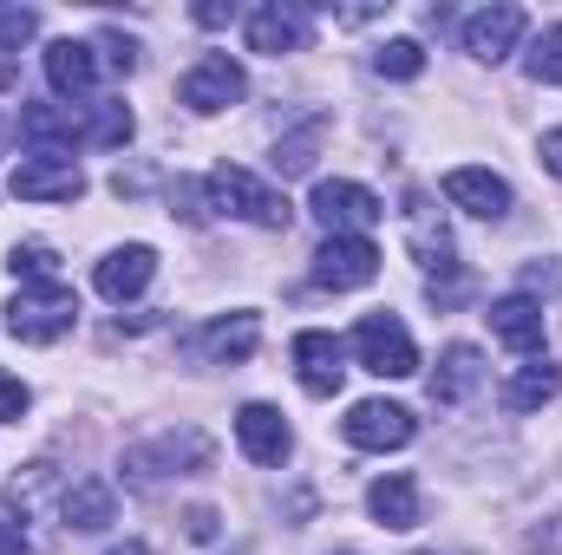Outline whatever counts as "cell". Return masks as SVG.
Returning <instances> with one entry per match:
<instances>
[{
    "label": "cell",
    "instance_id": "1",
    "mask_svg": "<svg viewBox=\"0 0 562 555\" xmlns=\"http://www.w3.org/2000/svg\"><path fill=\"white\" fill-rule=\"evenodd\" d=\"M72 320H79V294H72L66 281L20 287V294L7 301V333L26 340V347H53V340H66Z\"/></svg>",
    "mask_w": 562,
    "mask_h": 555
},
{
    "label": "cell",
    "instance_id": "2",
    "mask_svg": "<svg viewBox=\"0 0 562 555\" xmlns=\"http://www.w3.org/2000/svg\"><path fill=\"white\" fill-rule=\"evenodd\" d=\"M210 203L223 209V216H243V223H256V229H288V196L281 190H269L256 170H243V163H216L210 170Z\"/></svg>",
    "mask_w": 562,
    "mask_h": 555
},
{
    "label": "cell",
    "instance_id": "3",
    "mask_svg": "<svg viewBox=\"0 0 562 555\" xmlns=\"http://www.w3.org/2000/svg\"><path fill=\"white\" fill-rule=\"evenodd\" d=\"M353 353H360V366L380 373V380H413V373H419V347H413V333H406L400 314H367V320L353 327Z\"/></svg>",
    "mask_w": 562,
    "mask_h": 555
},
{
    "label": "cell",
    "instance_id": "4",
    "mask_svg": "<svg viewBox=\"0 0 562 555\" xmlns=\"http://www.w3.org/2000/svg\"><path fill=\"white\" fill-rule=\"evenodd\" d=\"M307 209H314V223L327 236H360V229H373L386 216V203L367 183H347V177H321L314 196H307Z\"/></svg>",
    "mask_w": 562,
    "mask_h": 555
},
{
    "label": "cell",
    "instance_id": "5",
    "mask_svg": "<svg viewBox=\"0 0 562 555\" xmlns=\"http://www.w3.org/2000/svg\"><path fill=\"white\" fill-rule=\"evenodd\" d=\"M340 431H347L353 451H400V444H413L419 418L406 406H393V399H360L353 412L340 418Z\"/></svg>",
    "mask_w": 562,
    "mask_h": 555
},
{
    "label": "cell",
    "instance_id": "6",
    "mask_svg": "<svg viewBox=\"0 0 562 555\" xmlns=\"http://www.w3.org/2000/svg\"><path fill=\"white\" fill-rule=\"evenodd\" d=\"M203 464H210V438H203L196 424L164 431L157 444H138V451L125 457L132 477H190V471H203Z\"/></svg>",
    "mask_w": 562,
    "mask_h": 555
},
{
    "label": "cell",
    "instance_id": "7",
    "mask_svg": "<svg viewBox=\"0 0 562 555\" xmlns=\"http://www.w3.org/2000/svg\"><path fill=\"white\" fill-rule=\"evenodd\" d=\"M243 92H249V79H243V66H236L229 53H203V59L183 72V86H177V99H183L190 112H229Z\"/></svg>",
    "mask_w": 562,
    "mask_h": 555
},
{
    "label": "cell",
    "instance_id": "8",
    "mask_svg": "<svg viewBox=\"0 0 562 555\" xmlns=\"http://www.w3.org/2000/svg\"><path fill=\"white\" fill-rule=\"evenodd\" d=\"M13 196L20 203H79L86 170L72 157H26V163H13Z\"/></svg>",
    "mask_w": 562,
    "mask_h": 555
},
{
    "label": "cell",
    "instance_id": "9",
    "mask_svg": "<svg viewBox=\"0 0 562 555\" xmlns=\"http://www.w3.org/2000/svg\"><path fill=\"white\" fill-rule=\"evenodd\" d=\"M294 373H301V393L307 399H334L340 380H347V347L334 333L307 327V333H294Z\"/></svg>",
    "mask_w": 562,
    "mask_h": 555
},
{
    "label": "cell",
    "instance_id": "10",
    "mask_svg": "<svg viewBox=\"0 0 562 555\" xmlns=\"http://www.w3.org/2000/svg\"><path fill=\"white\" fill-rule=\"evenodd\" d=\"M373 275H380V249H373L367 236H327V242H321V256H314V281H321V287H334V294L367 287Z\"/></svg>",
    "mask_w": 562,
    "mask_h": 555
},
{
    "label": "cell",
    "instance_id": "11",
    "mask_svg": "<svg viewBox=\"0 0 562 555\" xmlns=\"http://www.w3.org/2000/svg\"><path fill=\"white\" fill-rule=\"evenodd\" d=\"M445 203H458L464 216H484V223H504L510 216V183L497 170H477V163H458L445 170Z\"/></svg>",
    "mask_w": 562,
    "mask_h": 555
},
{
    "label": "cell",
    "instance_id": "12",
    "mask_svg": "<svg viewBox=\"0 0 562 555\" xmlns=\"http://www.w3.org/2000/svg\"><path fill=\"white\" fill-rule=\"evenodd\" d=\"M524 26H530V13H524V7H484V13H471V20H464V53H471V59H484V66H497V59H510V53H517Z\"/></svg>",
    "mask_w": 562,
    "mask_h": 555
},
{
    "label": "cell",
    "instance_id": "13",
    "mask_svg": "<svg viewBox=\"0 0 562 555\" xmlns=\"http://www.w3.org/2000/svg\"><path fill=\"white\" fill-rule=\"evenodd\" d=\"M157 275V249H144V242H125V249H112L99 269H92V287L105 294V301H138L144 287Z\"/></svg>",
    "mask_w": 562,
    "mask_h": 555
},
{
    "label": "cell",
    "instance_id": "14",
    "mask_svg": "<svg viewBox=\"0 0 562 555\" xmlns=\"http://www.w3.org/2000/svg\"><path fill=\"white\" fill-rule=\"evenodd\" d=\"M236 444L256 457V464H288V451H294V438H288V418L276 412V406H243L236 412Z\"/></svg>",
    "mask_w": 562,
    "mask_h": 555
},
{
    "label": "cell",
    "instance_id": "15",
    "mask_svg": "<svg viewBox=\"0 0 562 555\" xmlns=\"http://www.w3.org/2000/svg\"><path fill=\"white\" fill-rule=\"evenodd\" d=\"M249 46L269 53V59L301 53V46H307V13H301V7H281V0L256 7V13H249Z\"/></svg>",
    "mask_w": 562,
    "mask_h": 555
},
{
    "label": "cell",
    "instance_id": "16",
    "mask_svg": "<svg viewBox=\"0 0 562 555\" xmlns=\"http://www.w3.org/2000/svg\"><path fill=\"white\" fill-rule=\"evenodd\" d=\"M491 333L517 353H543V307L530 294H504V301H491Z\"/></svg>",
    "mask_w": 562,
    "mask_h": 555
},
{
    "label": "cell",
    "instance_id": "17",
    "mask_svg": "<svg viewBox=\"0 0 562 555\" xmlns=\"http://www.w3.org/2000/svg\"><path fill=\"white\" fill-rule=\"evenodd\" d=\"M484 386V353L477 347H445V360H438V373H431V406H464L471 393Z\"/></svg>",
    "mask_w": 562,
    "mask_h": 555
},
{
    "label": "cell",
    "instance_id": "18",
    "mask_svg": "<svg viewBox=\"0 0 562 555\" xmlns=\"http://www.w3.org/2000/svg\"><path fill=\"white\" fill-rule=\"evenodd\" d=\"M46 79H53L59 99H86L92 79H99L92 46H86V39H53V46H46Z\"/></svg>",
    "mask_w": 562,
    "mask_h": 555
},
{
    "label": "cell",
    "instance_id": "19",
    "mask_svg": "<svg viewBox=\"0 0 562 555\" xmlns=\"http://www.w3.org/2000/svg\"><path fill=\"white\" fill-rule=\"evenodd\" d=\"M367 510L380 517V530H419V484L406 471H386V477H373Z\"/></svg>",
    "mask_w": 562,
    "mask_h": 555
},
{
    "label": "cell",
    "instance_id": "20",
    "mask_svg": "<svg viewBox=\"0 0 562 555\" xmlns=\"http://www.w3.org/2000/svg\"><path fill=\"white\" fill-rule=\"evenodd\" d=\"M112 510H119V497H112V484H99V477H86V484H72V490L59 497V517H66V530H79V536L105 530Z\"/></svg>",
    "mask_w": 562,
    "mask_h": 555
},
{
    "label": "cell",
    "instance_id": "21",
    "mask_svg": "<svg viewBox=\"0 0 562 555\" xmlns=\"http://www.w3.org/2000/svg\"><path fill=\"white\" fill-rule=\"evenodd\" d=\"M20 138L33 144L40 157H53V150H72L86 132H79L59 105H20Z\"/></svg>",
    "mask_w": 562,
    "mask_h": 555
},
{
    "label": "cell",
    "instance_id": "22",
    "mask_svg": "<svg viewBox=\"0 0 562 555\" xmlns=\"http://www.w3.org/2000/svg\"><path fill=\"white\" fill-rule=\"evenodd\" d=\"M557 393H562V366H550V360H530V366H517V373H510L504 406H510V412H543Z\"/></svg>",
    "mask_w": 562,
    "mask_h": 555
},
{
    "label": "cell",
    "instance_id": "23",
    "mask_svg": "<svg viewBox=\"0 0 562 555\" xmlns=\"http://www.w3.org/2000/svg\"><path fill=\"white\" fill-rule=\"evenodd\" d=\"M256 340H262V320H256V314H229V320H216V327L203 333V353L236 366V360H249V353H256Z\"/></svg>",
    "mask_w": 562,
    "mask_h": 555
},
{
    "label": "cell",
    "instance_id": "24",
    "mask_svg": "<svg viewBox=\"0 0 562 555\" xmlns=\"http://www.w3.org/2000/svg\"><path fill=\"white\" fill-rule=\"evenodd\" d=\"M321 138H327V118H307L294 138L276 144V170H281V177H301V170H314V150H321Z\"/></svg>",
    "mask_w": 562,
    "mask_h": 555
},
{
    "label": "cell",
    "instance_id": "25",
    "mask_svg": "<svg viewBox=\"0 0 562 555\" xmlns=\"http://www.w3.org/2000/svg\"><path fill=\"white\" fill-rule=\"evenodd\" d=\"M373 72H380V79H419L425 72V46L419 39H386V46L373 53Z\"/></svg>",
    "mask_w": 562,
    "mask_h": 555
},
{
    "label": "cell",
    "instance_id": "26",
    "mask_svg": "<svg viewBox=\"0 0 562 555\" xmlns=\"http://www.w3.org/2000/svg\"><path fill=\"white\" fill-rule=\"evenodd\" d=\"M7 269H13V275L26 281V287H40V281H59V256H53L46 242H13Z\"/></svg>",
    "mask_w": 562,
    "mask_h": 555
},
{
    "label": "cell",
    "instance_id": "27",
    "mask_svg": "<svg viewBox=\"0 0 562 555\" xmlns=\"http://www.w3.org/2000/svg\"><path fill=\"white\" fill-rule=\"evenodd\" d=\"M79 144H92V150H119V144H132V112H125V105H99V118L86 125V138Z\"/></svg>",
    "mask_w": 562,
    "mask_h": 555
},
{
    "label": "cell",
    "instance_id": "28",
    "mask_svg": "<svg viewBox=\"0 0 562 555\" xmlns=\"http://www.w3.org/2000/svg\"><path fill=\"white\" fill-rule=\"evenodd\" d=\"M530 79L537 86H562V26H543V39L530 46Z\"/></svg>",
    "mask_w": 562,
    "mask_h": 555
},
{
    "label": "cell",
    "instance_id": "29",
    "mask_svg": "<svg viewBox=\"0 0 562 555\" xmlns=\"http://www.w3.org/2000/svg\"><path fill=\"white\" fill-rule=\"evenodd\" d=\"M26 406H33V393H26L13 373H0V424H20V418H26Z\"/></svg>",
    "mask_w": 562,
    "mask_h": 555
},
{
    "label": "cell",
    "instance_id": "30",
    "mask_svg": "<svg viewBox=\"0 0 562 555\" xmlns=\"http://www.w3.org/2000/svg\"><path fill=\"white\" fill-rule=\"evenodd\" d=\"M99 46H105V59H112V72H138V46H132L125 33H99Z\"/></svg>",
    "mask_w": 562,
    "mask_h": 555
},
{
    "label": "cell",
    "instance_id": "31",
    "mask_svg": "<svg viewBox=\"0 0 562 555\" xmlns=\"http://www.w3.org/2000/svg\"><path fill=\"white\" fill-rule=\"evenodd\" d=\"M170 216L203 223V190H196V183H177V190H170Z\"/></svg>",
    "mask_w": 562,
    "mask_h": 555
},
{
    "label": "cell",
    "instance_id": "32",
    "mask_svg": "<svg viewBox=\"0 0 562 555\" xmlns=\"http://www.w3.org/2000/svg\"><path fill=\"white\" fill-rule=\"evenodd\" d=\"M0 555H26V530L13 517H0Z\"/></svg>",
    "mask_w": 562,
    "mask_h": 555
},
{
    "label": "cell",
    "instance_id": "33",
    "mask_svg": "<svg viewBox=\"0 0 562 555\" xmlns=\"http://www.w3.org/2000/svg\"><path fill=\"white\" fill-rule=\"evenodd\" d=\"M190 536L210 543V536H216V510H190Z\"/></svg>",
    "mask_w": 562,
    "mask_h": 555
},
{
    "label": "cell",
    "instance_id": "34",
    "mask_svg": "<svg viewBox=\"0 0 562 555\" xmlns=\"http://www.w3.org/2000/svg\"><path fill=\"white\" fill-rule=\"evenodd\" d=\"M537 555H562V517L550 530H537Z\"/></svg>",
    "mask_w": 562,
    "mask_h": 555
},
{
    "label": "cell",
    "instance_id": "35",
    "mask_svg": "<svg viewBox=\"0 0 562 555\" xmlns=\"http://www.w3.org/2000/svg\"><path fill=\"white\" fill-rule=\"evenodd\" d=\"M543 170H550V177H562V132H550V138H543Z\"/></svg>",
    "mask_w": 562,
    "mask_h": 555
},
{
    "label": "cell",
    "instance_id": "36",
    "mask_svg": "<svg viewBox=\"0 0 562 555\" xmlns=\"http://www.w3.org/2000/svg\"><path fill=\"white\" fill-rule=\"evenodd\" d=\"M105 555H150L144 543H119V550H105Z\"/></svg>",
    "mask_w": 562,
    "mask_h": 555
}]
</instances>
